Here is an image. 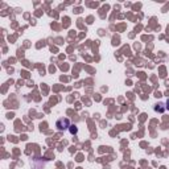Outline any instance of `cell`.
<instances>
[{"label": "cell", "mask_w": 169, "mask_h": 169, "mask_svg": "<svg viewBox=\"0 0 169 169\" xmlns=\"http://www.w3.org/2000/svg\"><path fill=\"white\" fill-rule=\"evenodd\" d=\"M56 127H57V130L58 131H66V130H69L70 128V120L68 118H61L57 120L56 123Z\"/></svg>", "instance_id": "1"}, {"label": "cell", "mask_w": 169, "mask_h": 169, "mask_svg": "<svg viewBox=\"0 0 169 169\" xmlns=\"http://www.w3.org/2000/svg\"><path fill=\"white\" fill-rule=\"evenodd\" d=\"M161 106H163V103H157L156 106H155V111H159V112H163L164 108L161 107Z\"/></svg>", "instance_id": "2"}, {"label": "cell", "mask_w": 169, "mask_h": 169, "mask_svg": "<svg viewBox=\"0 0 169 169\" xmlns=\"http://www.w3.org/2000/svg\"><path fill=\"white\" fill-rule=\"evenodd\" d=\"M69 130H70V132H72L73 135H74V133H77V132H78V128H77V126H70Z\"/></svg>", "instance_id": "3"}, {"label": "cell", "mask_w": 169, "mask_h": 169, "mask_svg": "<svg viewBox=\"0 0 169 169\" xmlns=\"http://www.w3.org/2000/svg\"><path fill=\"white\" fill-rule=\"evenodd\" d=\"M165 108H167V110H169V99L167 100V107H165Z\"/></svg>", "instance_id": "4"}]
</instances>
